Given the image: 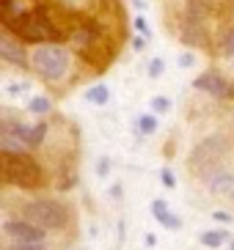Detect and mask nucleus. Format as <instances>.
I'll return each mask as SVG.
<instances>
[{
    "instance_id": "f257e3e1",
    "label": "nucleus",
    "mask_w": 234,
    "mask_h": 250,
    "mask_svg": "<svg viewBox=\"0 0 234 250\" xmlns=\"http://www.w3.org/2000/svg\"><path fill=\"white\" fill-rule=\"evenodd\" d=\"M3 25L8 30H14L17 36L25 42H50V39H61L58 25L52 22V14H47L44 8H33V11H14V8H3Z\"/></svg>"
},
{
    "instance_id": "f03ea898",
    "label": "nucleus",
    "mask_w": 234,
    "mask_h": 250,
    "mask_svg": "<svg viewBox=\"0 0 234 250\" xmlns=\"http://www.w3.org/2000/svg\"><path fill=\"white\" fill-rule=\"evenodd\" d=\"M3 179L8 184H17L22 190H33L42 184V168L33 157H28L25 151H3Z\"/></svg>"
},
{
    "instance_id": "7ed1b4c3",
    "label": "nucleus",
    "mask_w": 234,
    "mask_h": 250,
    "mask_svg": "<svg viewBox=\"0 0 234 250\" xmlns=\"http://www.w3.org/2000/svg\"><path fill=\"white\" fill-rule=\"evenodd\" d=\"M22 217L30 223H36L39 228L50 231V228H64L69 214H66V206L58 204L52 198H39V201H30L25 209H22Z\"/></svg>"
},
{
    "instance_id": "20e7f679",
    "label": "nucleus",
    "mask_w": 234,
    "mask_h": 250,
    "mask_svg": "<svg viewBox=\"0 0 234 250\" xmlns=\"http://www.w3.org/2000/svg\"><path fill=\"white\" fill-rule=\"evenodd\" d=\"M226 151H229L226 140L220 138V135H210V138H204L196 148H193L190 168L196 170V173H201V176H207L210 170L220 168V160L226 157Z\"/></svg>"
},
{
    "instance_id": "39448f33",
    "label": "nucleus",
    "mask_w": 234,
    "mask_h": 250,
    "mask_svg": "<svg viewBox=\"0 0 234 250\" xmlns=\"http://www.w3.org/2000/svg\"><path fill=\"white\" fill-rule=\"evenodd\" d=\"M33 69L44 77H61V74L69 69V55H66L64 47H55V44H44L33 52Z\"/></svg>"
},
{
    "instance_id": "423d86ee",
    "label": "nucleus",
    "mask_w": 234,
    "mask_h": 250,
    "mask_svg": "<svg viewBox=\"0 0 234 250\" xmlns=\"http://www.w3.org/2000/svg\"><path fill=\"white\" fill-rule=\"evenodd\" d=\"M3 234L14 242H44V228H39L30 220H6L3 223Z\"/></svg>"
},
{
    "instance_id": "0eeeda50",
    "label": "nucleus",
    "mask_w": 234,
    "mask_h": 250,
    "mask_svg": "<svg viewBox=\"0 0 234 250\" xmlns=\"http://www.w3.org/2000/svg\"><path fill=\"white\" fill-rule=\"evenodd\" d=\"M193 85H196V88H201V91H207V94L218 96V99H234L232 83H229L226 77H220L218 72H204V74H198Z\"/></svg>"
},
{
    "instance_id": "6e6552de",
    "label": "nucleus",
    "mask_w": 234,
    "mask_h": 250,
    "mask_svg": "<svg viewBox=\"0 0 234 250\" xmlns=\"http://www.w3.org/2000/svg\"><path fill=\"white\" fill-rule=\"evenodd\" d=\"M0 58L6 61V63H11V66H28V55H25V47H22V42H17L11 33H6V36H0Z\"/></svg>"
},
{
    "instance_id": "1a4fd4ad",
    "label": "nucleus",
    "mask_w": 234,
    "mask_h": 250,
    "mask_svg": "<svg viewBox=\"0 0 234 250\" xmlns=\"http://www.w3.org/2000/svg\"><path fill=\"white\" fill-rule=\"evenodd\" d=\"M204 182L212 192H223V195H226V192L234 190V173L229 168H223V165L215 168V170H210V173L204 176Z\"/></svg>"
},
{
    "instance_id": "9d476101",
    "label": "nucleus",
    "mask_w": 234,
    "mask_h": 250,
    "mask_svg": "<svg viewBox=\"0 0 234 250\" xmlns=\"http://www.w3.org/2000/svg\"><path fill=\"white\" fill-rule=\"evenodd\" d=\"M152 214L154 217H157V220L163 223V226L165 228H179L182 226V220H179V217H176V214H171V209H168V204H165V201L163 198H157V201H152Z\"/></svg>"
},
{
    "instance_id": "9b49d317",
    "label": "nucleus",
    "mask_w": 234,
    "mask_h": 250,
    "mask_svg": "<svg viewBox=\"0 0 234 250\" xmlns=\"http://www.w3.org/2000/svg\"><path fill=\"white\" fill-rule=\"evenodd\" d=\"M198 242L204 248H223L229 242V231L226 228H210V231H201L198 234Z\"/></svg>"
},
{
    "instance_id": "f8f14e48",
    "label": "nucleus",
    "mask_w": 234,
    "mask_h": 250,
    "mask_svg": "<svg viewBox=\"0 0 234 250\" xmlns=\"http://www.w3.org/2000/svg\"><path fill=\"white\" fill-rule=\"evenodd\" d=\"M86 99L88 102H94V104H105L110 99V91L105 88V85H94V88L86 91Z\"/></svg>"
},
{
    "instance_id": "ddd939ff",
    "label": "nucleus",
    "mask_w": 234,
    "mask_h": 250,
    "mask_svg": "<svg viewBox=\"0 0 234 250\" xmlns=\"http://www.w3.org/2000/svg\"><path fill=\"white\" fill-rule=\"evenodd\" d=\"M138 129H140L143 135L157 132V116H154V113H146V116H138Z\"/></svg>"
},
{
    "instance_id": "4468645a",
    "label": "nucleus",
    "mask_w": 234,
    "mask_h": 250,
    "mask_svg": "<svg viewBox=\"0 0 234 250\" xmlns=\"http://www.w3.org/2000/svg\"><path fill=\"white\" fill-rule=\"evenodd\" d=\"M30 113H39V116H42V113H47L50 110V99H47V96H36V99H30Z\"/></svg>"
},
{
    "instance_id": "2eb2a0df",
    "label": "nucleus",
    "mask_w": 234,
    "mask_h": 250,
    "mask_svg": "<svg viewBox=\"0 0 234 250\" xmlns=\"http://www.w3.org/2000/svg\"><path fill=\"white\" fill-rule=\"evenodd\" d=\"M152 110L154 113H168L171 110V99L168 96H154L152 99Z\"/></svg>"
},
{
    "instance_id": "dca6fc26",
    "label": "nucleus",
    "mask_w": 234,
    "mask_h": 250,
    "mask_svg": "<svg viewBox=\"0 0 234 250\" xmlns=\"http://www.w3.org/2000/svg\"><path fill=\"white\" fill-rule=\"evenodd\" d=\"M6 250H44V245L42 242H14Z\"/></svg>"
},
{
    "instance_id": "f3484780",
    "label": "nucleus",
    "mask_w": 234,
    "mask_h": 250,
    "mask_svg": "<svg viewBox=\"0 0 234 250\" xmlns=\"http://www.w3.org/2000/svg\"><path fill=\"white\" fill-rule=\"evenodd\" d=\"M163 69H165V63H163V58H154L152 63H149V77H160Z\"/></svg>"
},
{
    "instance_id": "a211bd4d",
    "label": "nucleus",
    "mask_w": 234,
    "mask_h": 250,
    "mask_svg": "<svg viewBox=\"0 0 234 250\" xmlns=\"http://www.w3.org/2000/svg\"><path fill=\"white\" fill-rule=\"evenodd\" d=\"M223 52H226V55H234V33H229V36H226V44H223Z\"/></svg>"
},
{
    "instance_id": "6ab92c4d",
    "label": "nucleus",
    "mask_w": 234,
    "mask_h": 250,
    "mask_svg": "<svg viewBox=\"0 0 234 250\" xmlns=\"http://www.w3.org/2000/svg\"><path fill=\"white\" fill-rule=\"evenodd\" d=\"M28 91V83H22V85H8L6 94H25Z\"/></svg>"
},
{
    "instance_id": "aec40b11",
    "label": "nucleus",
    "mask_w": 234,
    "mask_h": 250,
    "mask_svg": "<svg viewBox=\"0 0 234 250\" xmlns=\"http://www.w3.org/2000/svg\"><path fill=\"white\" fill-rule=\"evenodd\" d=\"M212 217H215L218 223H232V217H229L226 212H212Z\"/></svg>"
},
{
    "instance_id": "412c9836",
    "label": "nucleus",
    "mask_w": 234,
    "mask_h": 250,
    "mask_svg": "<svg viewBox=\"0 0 234 250\" xmlns=\"http://www.w3.org/2000/svg\"><path fill=\"white\" fill-rule=\"evenodd\" d=\"M163 184H165V187H174V176H171V170H163Z\"/></svg>"
},
{
    "instance_id": "4be33fe9",
    "label": "nucleus",
    "mask_w": 234,
    "mask_h": 250,
    "mask_svg": "<svg viewBox=\"0 0 234 250\" xmlns=\"http://www.w3.org/2000/svg\"><path fill=\"white\" fill-rule=\"evenodd\" d=\"M135 28H138L140 33H143V36H149V28H146V22H143L140 17H138V20H135Z\"/></svg>"
},
{
    "instance_id": "5701e85b",
    "label": "nucleus",
    "mask_w": 234,
    "mask_h": 250,
    "mask_svg": "<svg viewBox=\"0 0 234 250\" xmlns=\"http://www.w3.org/2000/svg\"><path fill=\"white\" fill-rule=\"evenodd\" d=\"M179 63H182V66H193V55H190V52H185V55H182V61H179Z\"/></svg>"
},
{
    "instance_id": "b1692460",
    "label": "nucleus",
    "mask_w": 234,
    "mask_h": 250,
    "mask_svg": "<svg viewBox=\"0 0 234 250\" xmlns=\"http://www.w3.org/2000/svg\"><path fill=\"white\" fill-rule=\"evenodd\" d=\"M108 173V160H99V176H105Z\"/></svg>"
},
{
    "instance_id": "393cba45",
    "label": "nucleus",
    "mask_w": 234,
    "mask_h": 250,
    "mask_svg": "<svg viewBox=\"0 0 234 250\" xmlns=\"http://www.w3.org/2000/svg\"><path fill=\"white\" fill-rule=\"evenodd\" d=\"M146 245H149V248H152V245H157V236H154V234H146Z\"/></svg>"
},
{
    "instance_id": "a878e982",
    "label": "nucleus",
    "mask_w": 234,
    "mask_h": 250,
    "mask_svg": "<svg viewBox=\"0 0 234 250\" xmlns=\"http://www.w3.org/2000/svg\"><path fill=\"white\" fill-rule=\"evenodd\" d=\"M135 3V8H143V0H132Z\"/></svg>"
},
{
    "instance_id": "bb28decb",
    "label": "nucleus",
    "mask_w": 234,
    "mask_h": 250,
    "mask_svg": "<svg viewBox=\"0 0 234 250\" xmlns=\"http://www.w3.org/2000/svg\"><path fill=\"white\" fill-rule=\"evenodd\" d=\"M11 3H14V0H3V6H11Z\"/></svg>"
},
{
    "instance_id": "cd10ccee",
    "label": "nucleus",
    "mask_w": 234,
    "mask_h": 250,
    "mask_svg": "<svg viewBox=\"0 0 234 250\" xmlns=\"http://www.w3.org/2000/svg\"><path fill=\"white\" fill-rule=\"evenodd\" d=\"M229 250H234V242H232V248H229Z\"/></svg>"
},
{
    "instance_id": "c85d7f7f",
    "label": "nucleus",
    "mask_w": 234,
    "mask_h": 250,
    "mask_svg": "<svg viewBox=\"0 0 234 250\" xmlns=\"http://www.w3.org/2000/svg\"><path fill=\"white\" fill-rule=\"evenodd\" d=\"M232 201H234V190H232Z\"/></svg>"
}]
</instances>
